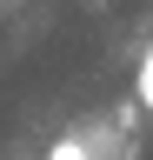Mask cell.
<instances>
[{"instance_id":"obj_1","label":"cell","mask_w":153,"mask_h":160,"mask_svg":"<svg viewBox=\"0 0 153 160\" xmlns=\"http://www.w3.org/2000/svg\"><path fill=\"white\" fill-rule=\"evenodd\" d=\"M47 160H93V147H87L80 133H67V140H53V147H47Z\"/></svg>"},{"instance_id":"obj_2","label":"cell","mask_w":153,"mask_h":160,"mask_svg":"<svg viewBox=\"0 0 153 160\" xmlns=\"http://www.w3.org/2000/svg\"><path fill=\"white\" fill-rule=\"evenodd\" d=\"M133 93H140V107L153 113V47H146V60H140V80H133Z\"/></svg>"}]
</instances>
